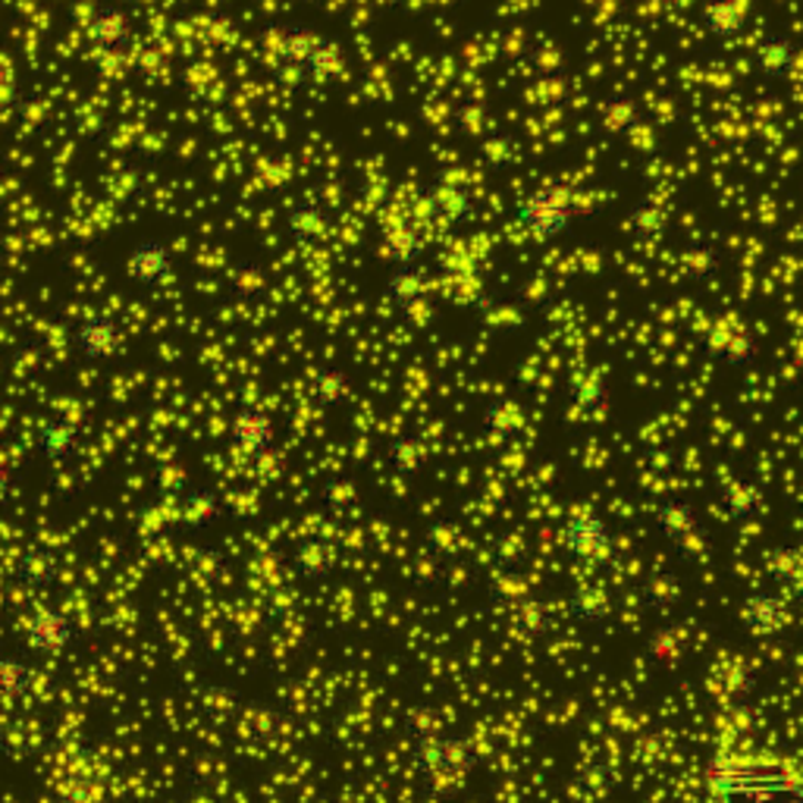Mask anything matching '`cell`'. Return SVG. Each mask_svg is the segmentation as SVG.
Instances as JSON below:
<instances>
[{
	"mask_svg": "<svg viewBox=\"0 0 803 803\" xmlns=\"http://www.w3.org/2000/svg\"><path fill=\"white\" fill-rule=\"evenodd\" d=\"M443 738L437 731L411 734V763L420 772H443Z\"/></svg>",
	"mask_w": 803,
	"mask_h": 803,
	"instance_id": "25",
	"label": "cell"
},
{
	"mask_svg": "<svg viewBox=\"0 0 803 803\" xmlns=\"http://www.w3.org/2000/svg\"><path fill=\"white\" fill-rule=\"evenodd\" d=\"M653 525L684 556H694L697 549L707 543V530H703V521H700V511L688 499H662L653 509Z\"/></svg>",
	"mask_w": 803,
	"mask_h": 803,
	"instance_id": "4",
	"label": "cell"
},
{
	"mask_svg": "<svg viewBox=\"0 0 803 803\" xmlns=\"http://www.w3.org/2000/svg\"><path fill=\"white\" fill-rule=\"evenodd\" d=\"M293 566L302 581L321 585V581H327L329 575H333L336 556H333V549H329L324 540H305L302 547L295 549Z\"/></svg>",
	"mask_w": 803,
	"mask_h": 803,
	"instance_id": "17",
	"label": "cell"
},
{
	"mask_svg": "<svg viewBox=\"0 0 803 803\" xmlns=\"http://www.w3.org/2000/svg\"><path fill=\"white\" fill-rule=\"evenodd\" d=\"M79 443H82V434H79V427H75L73 420L51 418L38 427L35 453L44 461H51V465H63V461H70L75 456Z\"/></svg>",
	"mask_w": 803,
	"mask_h": 803,
	"instance_id": "12",
	"label": "cell"
},
{
	"mask_svg": "<svg viewBox=\"0 0 803 803\" xmlns=\"http://www.w3.org/2000/svg\"><path fill=\"white\" fill-rule=\"evenodd\" d=\"M89 41H92V48L108 51V54L129 51L135 41V22L126 17V10L120 3H101L89 19Z\"/></svg>",
	"mask_w": 803,
	"mask_h": 803,
	"instance_id": "8",
	"label": "cell"
},
{
	"mask_svg": "<svg viewBox=\"0 0 803 803\" xmlns=\"http://www.w3.org/2000/svg\"><path fill=\"white\" fill-rule=\"evenodd\" d=\"M267 35L274 38L279 60L295 67L298 73L305 70V63H308L311 54H314V48H317L321 38H324L317 35V32H311V29H305V26H283V29H274V32H267Z\"/></svg>",
	"mask_w": 803,
	"mask_h": 803,
	"instance_id": "15",
	"label": "cell"
},
{
	"mask_svg": "<svg viewBox=\"0 0 803 803\" xmlns=\"http://www.w3.org/2000/svg\"><path fill=\"white\" fill-rule=\"evenodd\" d=\"M571 402H575V408H581L585 415L600 418L602 411L609 408V384H606L602 370H590V374H585V377L575 384Z\"/></svg>",
	"mask_w": 803,
	"mask_h": 803,
	"instance_id": "23",
	"label": "cell"
},
{
	"mask_svg": "<svg viewBox=\"0 0 803 803\" xmlns=\"http://www.w3.org/2000/svg\"><path fill=\"white\" fill-rule=\"evenodd\" d=\"M741 624L753 638H779L791 624V606L775 590H753L741 602Z\"/></svg>",
	"mask_w": 803,
	"mask_h": 803,
	"instance_id": "5",
	"label": "cell"
},
{
	"mask_svg": "<svg viewBox=\"0 0 803 803\" xmlns=\"http://www.w3.org/2000/svg\"><path fill=\"white\" fill-rule=\"evenodd\" d=\"M756 70L766 79H775V82L787 79L794 70V44L785 35L763 38L760 48H756Z\"/></svg>",
	"mask_w": 803,
	"mask_h": 803,
	"instance_id": "18",
	"label": "cell"
},
{
	"mask_svg": "<svg viewBox=\"0 0 803 803\" xmlns=\"http://www.w3.org/2000/svg\"><path fill=\"white\" fill-rule=\"evenodd\" d=\"M782 587H785V590H791L794 602H801V606H803V559L797 562V568H794V571L787 575V581Z\"/></svg>",
	"mask_w": 803,
	"mask_h": 803,
	"instance_id": "37",
	"label": "cell"
},
{
	"mask_svg": "<svg viewBox=\"0 0 803 803\" xmlns=\"http://www.w3.org/2000/svg\"><path fill=\"white\" fill-rule=\"evenodd\" d=\"M223 515V502L214 490L201 487V490H189L180 502V521L185 528H211Z\"/></svg>",
	"mask_w": 803,
	"mask_h": 803,
	"instance_id": "21",
	"label": "cell"
},
{
	"mask_svg": "<svg viewBox=\"0 0 803 803\" xmlns=\"http://www.w3.org/2000/svg\"><path fill=\"white\" fill-rule=\"evenodd\" d=\"M515 217L537 242H552L571 230V223L578 217V201L566 183L537 185L533 192H528V199L518 204Z\"/></svg>",
	"mask_w": 803,
	"mask_h": 803,
	"instance_id": "2",
	"label": "cell"
},
{
	"mask_svg": "<svg viewBox=\"0 0 803 803\" xmlns=\"http://www.w3.org/2000/svg\"><path fill=\"white\" fill-rule=\"evenodd\" d=\"M120 346V324L113 314L94 311L85 314L75 327V352L85 362H104L113 355V348Z\"/></svg>",
	"mask_w": 803,
	"mask_h": 803,
	"instance_id": "10",
	"label": "cell"
},
{
	"mask_svg": "<svg viewBox=\"0 0 803 803\" xmlns=\"http://www.w3.org/2000/svg\"><path fill=\"white\" fill-rule=\"evenodd\" d=\"M0 681H3V697L7 700H22L32 691V669L17 657H7L0 662Z\"/></svg>",
	"mask_w": 803,
	"mask_h": 803,
	"instance_id": "29",
	"label": "cell"
},
{
	"mask_svg": "<svg viewBox=\"0 0 803 803\" xmlns=\"http://www.w3.org/2000/svg\"><path fill=\"white\" fill-rule=\"evenodd\" d=\"M230 439H233V446L242 456L261 461V458L274 453V420H271V415H264L261 408L242 405L236 415L230 418Z\"/></svg>",
	"mask_w": 803,
	"mask_h": 803,
	"instance_id": "7",
	"label": "cell"
},
{
	"mask_svg": "<svg viewBox=\"0 0 803 803\" xmlns=\"http://www.w3.org/2000/svg\"><path fill=\"white\" fill-rule=\"evenodd\" d=\"M57 571H60V562L51 549H29L19 556V562L13 566V581L26 590H44L57 581Z\"/></svg>",
	"mask_w": 803,
	"mask_h": 803,
	"instance_id": "14",
	"label": "cell"
},
{
	"mask_svg": "<svg viewBox=\"0 0 803 803\" xmlns=\"http://www.w3.org/2000/svg\"><path fill=\"white\" fill-rule=\"evenodd\" d=\"M424 293H427V279L418 264H396V271L386 279V298L408 311L424 298Z\"/></svg>",
	"mask_w": 803,
	"mask_h": 803,
	"instance_id": "20",
	"label": "cell"
},
{
	"mask_svg": "<svg viewBox=\"0 0 803 803\" xmlns=\"http://www.w3.org/2000/svg\"><path fill=\"white\" fill-rule=\"evenodd\" d=\"M477 744L468 738V734H446L443 738V772L446 775H468L471 769L477 766Z\"/></svg>",
	"mask_w": 803,
	"mask_h": 803,
	"instance_id": "22",
	"label": "cell"
},
{
	"mask_svg": "<svg viewBox=\"0 0 803 803\" xmlns=\"http://www.w3.org/2000/svg\"><path fill=\"white\" fill-rule=\"evenodd\" d=\"M430 201L437 204L439 214H446V217H453V220H461L471 214V201H468V192H461L458 185H443L439 192L430 195Z\"/></svg>",
	"mask_w": 803,
	"mask_h": 803,
	"instance_id": "32",
	"label": "cell"
},
{
	"mask_svg": "<svg viewBox=\"0 0 803 803\" xmlns=\"http://www.w3.org/2000/svg\"><path fill=\"white\" fill-rule=\"evenodd\" d=\"M707 348H710L712 358H719V362H725L731 367L753 365L756 355H760V346H756L753 333L744 324H734V321H722L719 327L712 329Z\"/></svg>",
	"mask_w": 803,
	"mask_h": 803,
	"instance_id": "11",
	"label": "cell"
},
{
	"mask_svg": "<svg viewBox=\"0 0 803 803\" xmlns=\"http://www.w3.org/2000/svg\"><path fill=\"white\" fill-rule=\"evenodd\" d=\"M420 252H424V238L418 230L402 226L386 236V255L393 257V264H418Z\"/></svg>",
	"mask_w": 803,
	"mask_h": 803,
	"instance_id": "30",
	"label": "cell"
},
{
	"mask_svg": "<svg viewBox=\"0 0 803 803\" xmlns=\"http://www.w3.org/2000/svg\"><path fill=\"white\" fill-rule=\"evenodd\" d=\"M26 640L41 657H57L73 643V621L63 609H38L26 624Z\"/></svg>",
	"mask_w": 803,
	"mask_h": 803,
	"instance_id": "9",
	"label": "cell"
},
{
	"mask_svg": "<svg viewBox=\"0 0 803 803\" xmlns=\"http://www.w3.org/2000/svg\"><path fill=\"white\" fill-rule=\"evenodd\" d=\"M616 772L602 763H587L575 772V787L585 794V797H606L612 787H616Z\"/></svg>",
	"mask_w": 803,
	"mask_h": 803,
	"instance_id": "26",
	"label": "cell"
},
{
	"mask_svg": "<svg viewBox=\"0 0 803 803\" xmlns=\"http://www.w3.org/2000/svg\"><path fill=\"white\" fill-rule=\"evenodd\" d=\"M123 3H132V7H145V3H154V0H123Z\"/></svg>",
	"mask_w": 803,
	"mask_h": 803,
	"instance_id": "38",
	"label": "cell"
},
{
	"mask_svg": "<svg viewBox=\"0 0 803 803\" xmlns=\"http://www.w3.org/2000/svg\"><path fill=\"white\" fill-rule=\"evenodd\" d=\"M559 540L566 547L568 556L585 559V562H597V559H609L612 547H616V533L593 511H581L566 518V525L559 530Z\"/></svg>",
	"mask_w": 803,
	"mask_h": 803,
	"instance_id": "3",
	"label": "cell"
},
{
	"mask_svg": "<svg viewBox=\"0 0 803 803\" xmlns=\"http://www.w3.org/2000/svg\"><path fill=\"white\" fill-rule=\"evenodd\" d=\"M484 430L494 434V437L509 439L521 430V415L518 408L509 402H490L487 411H484Z\"/></svg>",
	"mask_w": 803,
	"mask_h": 803,
	"instance_id": "28",
	"label": "cell"
},
{
	"mask_svg": "<svg viewBox=\"0 0 803 803\" xmlns=\"http://www.w3.org/2000/svg\"><path fill=\"white\" fill-rule=\"evenodd\" d=\"M631 113H634L631 101L624 104V98H612V101L606 104V110H602V120H606V126L612 129V132H619V129H624V123L631 120Z\"/></svg>",
	"mask_w": 803,
	"mask_h": 803,
	"instance_id": "36",
	"label": "cell"
},
{
	"mask_svg": "<svg viewBox=\"0 0 803 803\" xmlns=\"http://www.w3.org/2000/svg\"><path fill=\"white\" fill-rule=\"evenodd\" d=\"M289 223L298 226V230H295V236H302V238L321 236V230H324V220H321V211H317V207H295Z\"/></svg>",
	"mask_w": 803,
	"mask_h": 803,
	"instance_id": "35",
	"label": "cell"
},
{
	"mask_svg": "<svg viewBox=\"0 0 803 803\" xmlns=\"http://www.w3.org/2000/svg\"><path fill=\"white\" fill-rule=\"evenodd\" d=\"M389 458H393V465L399 468V471H418L420 461H424V446H420L415 437H399L393 439V446H389Z\"/></svg>",
	"mask_w": 803,
	"mask_h": 803,
	"instance_id": "34",
	"label": "cell"
},
{
	"mask_svg": "<svg viewBox=\"0 0 803 803\" xmlns=\"http://www.w3.org/2000/svg\"><path fill=\"white\" fill-rule=\"evenodd\" d=\"M722 509L731 521H750L766 509V496L750 480H734L722 490Z\"/></svg>",
	"mask_w": 803,
	"mask_h": 803,
	"instance_id": "19",
	"label": "cell"
},
{
	"mask_svg": "<svg viewBox=\"0 0 803 803\" xmlns=\"http://www.w3.org/2000/svg\"><path fill=\"white\" fill-rule=\"evenodd\" d=\"M647 653L659 662H675L684 653V638L678 628H659L657 634H650V643H647Z\"/></svg>",
	"mask_w": 803,
	"mask_h": 803,
	"instance_id": "31",
	"label": "cell"
},
{
	"mask_svg": "<svg viewBox=\"0 0 803 803\" xmlns=\"http://www.w3.org/2000/svg\"><path fill=\"white\" fill-rule=\"evenodd\" d=\"M612 597H609V590L606 587H578V590H571V597H568V612L575 616V621H581L587 628H600L609 621L612 616Z\"/></svg>",
	"mask_w": 803,
	"mask_h": 803,
	"instance_id": "16",
	"label": "cell"
},
{
	"mask_svg": "<svg viewBox=\"0 0 803 803\" xmlns=\"http://www.w3.org/2000/svg\"><path fill=\"white\" fill-rule=\"evenodd\" d=\"M518 619L521 628L528 631V638H543L549 628H552V616H549V606L540 600H528L518 609Z\"/></svg>",
	"mask_w": 803,
	"mask_h": 803,
	"instance_id": "33",
	"label": "cell"
},
{
	"mask_svg": "<svg viewBox=\"0 0 803 803\" xmlns=\"http://www.w3.org/2000/svg\"><path fill=\"white\" fill-rule=\"evenodd\" d=\"M722 688L734 703H748L750 694L756 691V669L750 662H729L722 672Z\"/></svg>",
	"mask_w": 803,
	"mask_h": 803,
	"instance_id": "27",
	"label": "cell"
},
{
	"mask_svg": "<svg viewBox=\"0 0 803 803\" xmlns=\"http://www.w3.org/2000/svg\"><path fill=\"white\" fill-rule=\"evenodd\" d=\"M343 73V48L333 38H321V44L314 48V54L305 63L302 75H308L314 82H327Z\"/></svg>",
	"mask_w": 803,
	"mask_h": 803,
	"instance_id": "24",
	"label": "cell"
},
{
	"mask_svg": "<svg viewBox=\"0 0 803 803\" xmlns=\"http://www.w3.org/2000/svg\"><path fill=\"white\" fill-rule=\"evenodd\" d=\"M703 29L719 41H729L734 38L744 22H748V0H707L703 3Z\"/></svg>",
	"mask_w": 803,
	"mask_h": 803,
	"instance_id": "13",
	"label": "cell"
},
{
	"mask_svg": "<svg viewBox=\"0 0 803 803\" xmlns=\"http://www.w3.org/2000/svg\"><path fill=\"white\" fill-rule=\"evenodd\" d=\"M703 785L715 803H803V772L775 756L715 753Z\"/></svg>",
	"mask_w": 803,
	"mask_h": 803,
	"instance_id": "1",
	"label": "cell"
},
{
	"mask_svg": "<svg viewBox=\"0 0 803 803\" xmlns=\"http://www.w3.org/2000/svg\"><path fill=\"white\" fill-rule=\"evenodd\" d=\"M126 276L145 289L166 283L173 276V252L164 238H139L126 255Z\"/></svg>",
	"mask_w": 803,
	"mask_h": 803,
	"instance_id": "6",
	"label": "cell"
}]
</instances>
